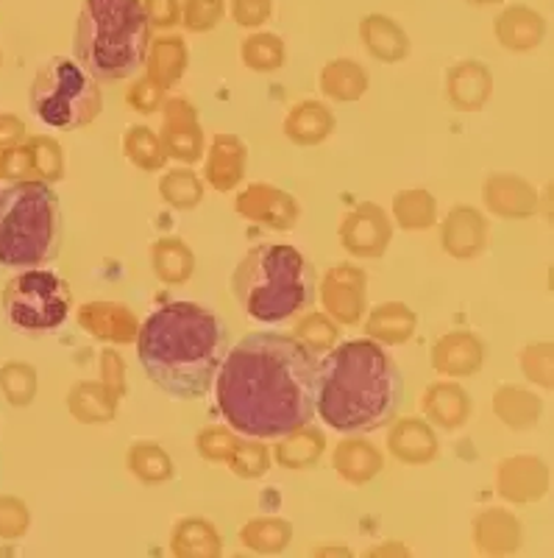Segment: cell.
I'll return each instance as SVG.
<instances>
[{
    "mask_svg": "<svg viewBox=\"0 0 554 558\" xmlns=\"http://www.w3.org/2000/svg\"><path fill=\"white\" fill-rule=\"evenodd\" d=\"M332 466L352 486H366L384 470V456L373 441L362 438V433H352L334 447Z\"/></svg>",
    "mask_w": 554,
    "mask_h": 558,
    "instance_id": "603a6c76",
    "label": "cell"
},
{
    "mask_svg": "<svg viewBox=\"0 0 554 558\" xmlns=\"http://www.w3.org/2000/svg\"><path fill=\"white\" fill-rule=\"evenodd\" d=\"M493 413H496L502 425H507L516 433H524L532 430L541 422L543 402L538 393L527 391L521 386H498L493 391Z\"/></svg>",
    "mask_w": 554,
    "mask_h": 558,
    "instance_id": "1f68e13d",
    "label": "cell"
},
{
    "mask_svg": "<svg viewBox=\"0 0 554 558\" xmlns=\"http://www.w3.org/2000/svg\"><path fill=\"white\" fill-rule=\"evenodd\" d=\"M485 366V343L471 330H452L432 347V368L438 375L463 380Z\"/></svg>",
    "mask_w": 554,
    "mask_h": 558,
    "instance_id": "e0dca14e",
    "label": "cell"
},
{
    "mask_svg": "<svg viewBox=\"0 0 554 558\" xmlns=\"http://www.w3.org/2000/svg\"><path fill=\"white\" fill-rule=\"evenodd\" d=\"M0 64H3V53H0Z\"/></svg>",
    "mask_w": 554,
    "mask_h": 558,
    "instance_id": "91938a15",
    "label": "cell"
},
{
    "mask_svg": "<svg viewBox=\"0 0 554 558\" xmlns=\"http://www.w3.org/2000/svg\"><path fill=\"white\" fill-rule=\"evenodd\" d=\"M159 196L168 207L189 213L204 202V182L193 168H171L159 179Z\"/></svg>",
    "mask_w": 554,
    "mask_h": 558,
    "instance_id": "ab89813d",
    "label": "cell"
},
{
    "mask_svg": "<svg viewBox=\"0 0 554 558\" xmlns=\"http://www.w3.org/2000/svg\"><path fill=\"white\" fill-rule=\"evenodd\" d=\"M187 43L178 34H162V37H153L151 45H148L146 76L157 82L159 87L168 89L182 82V76L187 73Z\"/></svg>",
    "mask_w": 554,
    "mask_h": 558,
    "instance_id": "4316f807",
    "label": "cell"
},
{
    "mask_svg": "<svg viewBox=\"0 0 554 558\" xmlns=\"http://www.w3.org/2000/svg\"><path fill=\"white\" fill-rule=\"evenodd\" d=\"M0 391L7 397L9 405L26 408L32 405L39 391V375L32 363L9 361L0 366Z\"/></svg>",
    "mask_w": 554,
    "mask_h": 558,
    "instance_id": "60d3db41",
    "label": "cell"
},
{
    "mask_svg": "<svg viewBox=\"0 0 554 558\" xmlns=\"http://www.w3.org/2000/svg\"><path fill=\"white\" fill-rule=\"evenodd\" d=\"M334 112L323 101L307 98V101L293 104L287 118H284V137L301 148L321 146L323 140L332 137Z\"/></svg>",
    "mask_w": 554,
    "mask_h": 558,
    "instance_id": "484cf974",
    "label": "cell"
},
{
    "mask_svg": "<svg viewBox=\"0 0 554 558\" xmlns=\"http://www.w3.org/2000/svg\"><path fill=\"white\" fill-rule=\"evenodd\" d=\"M239 542L254 553L276 556V553L287 550V545L293 542V525L282 517H257L239 527Z\"/></svg>",
    "mask_w": 554,
    "mask_h": 558,
    "instance_id": "8d00e7d4",
    "label": "cell"
},
{
    "mask_svg": "<svg viewBox=\"0 0 554 558\" xmlns=\"http://www.w3.org/2000/svg\"><path fill=\"white\" fill-rule=\"evenodd\" d=\"M491 223L471 204H457L441 223V246L454 260H473L488 248Z\"/></svg>",
    "mask_w": 554,
    "mask_h": 558,
    "instance_id": "5bb4252c",
    "label": "cell"
},
{
    "mask_svg": "<svg viewBox=\"0 0 554 558\" xmlns=\"http://www.w3.org/2000/svg\"><path fill=\"white\" fill-rule=\"evenodd\" d=\"M327 553H337V556H348L346 547H323V550H318V556H327Z\"/></svg>",
    "mask_w": 554,
    "mask_h": 558,
    "instance_id": "6f0895ef",
    "label": "cell"
},
{
    "mask_svg": "<svg viewBox=\"0 0 554 558\" xmlns=\"http://www.w3.org/2000/svg\"><path fill=\"white\" fill-rule=\"evenodd\" d=\"M359 39H362V48L384 64L404 62L413 48L407 32L387 14H366L359 20Z\"/></svg>",
    "mask_w": 554,
    "mask_h": 558,
    "instance_id": "d4e9b609",
    "label": "cell"
},
{
    "mask_svg": "<svg viewBox=\"0 0 554 558\" xmlns=\"http://www.w3.org/2000/svg\"><path fill=\"white\" fill-rule=\"evenodd\" d=\"M123 151H126L128 162L134 168L146 173H157L168 166V154L162 148V140H159V134L153 129L143 126V123L128 126V132L123 134Z\"/></svg>",
    "mask_w": 554,
    "mask_h": 558,
    "instance_id": "f35d334b",
    "label": "cell"
},
{
    "mask_svg": "<svg viewBox=\"0 0 554 558\" xmlns=\"http://www.w3.org/2000/svg\"><path fill=\"white\" fill-rule=\"evenodd\" d=\"M471 536L482 556H513L524 545V525L507 508H485L473 517Z\"/></svg>",
    "mask_w": 554,
    "mask_h": 558,
    "instance_id": "d6986e66",
    "label": "cell"
},
{
    "mask_svg": "<svg viewBox=\"0 0 554 558\" xmlns=\"http://www.w3.org/2000/svg\"><path fill=\"white\" fill-rule=\"evenodd\" d=\"M234 209L246 221L273 229V232H291V229H296L298 218H301V207H298L291 193L264 182H254L243 187L234 198Z\"/></svg>",
    "mask_w": 554,
    "mask_h": 558,
    "instance_id": "7c38bea8",
    "label": "cell"
},
{
    "mask_svg": "<svg viewBox=\"0 0 554 558\" xmlns=\"http://www.w3.org/2000/svg\"><path fill=\"white\" fill-rule=\"evenodd\" d=\"M341 246L357 260H377L393 241L391 216L379 204L362 202L341 221Z\"/></svg>",
    "mask_w": 554,
    "mask_h": 558,
    "instance_id": "30bf717a",
    "label": "cell"
},
{
    "mask_svg": "<svg viewBox=\"0 0 554 558\" xmlns=\"http://www.w3.org/2000/svg\"><path fill=\"white\" fill-rule=\"evenodd\" d=\"M482 204L493 216L524 221L538 213V191L518 173L496 171L482 184Z\"/></svg>",
    "mask_w": 554,
    "mask_h": 558,
    "instance_id": "2e32d148",
    "label": "cell"
},
{
    "mask_svg": "<svg viewBox=\"0 0 554 558\" xmlns=\"http://www.w3.org/2000/svg\"><path fill=\"white\" fill-rule=\"evenodd\" d=\"M323 313L337 327H357L368 311V277L354 263H337L327 271L321 286Z\"/></svg>",
    "mask_w": 554,
    "mask_h": 558,
    "instance_id": "9c48e42d",
    "label": "cell"
},
{
    "mask_svg": "<svg viewBox=\"0 0 554 558\" xmlns=\"http://www.w3.org/2000/svg\"><path fill=\"white\" fill-rule=\"evenodd\" d=\"M126 466L139 483H148V486L168 483L176 475L173 458L168 456V450L159 441H151V438H139V441L128 447Z\"/></svg>",
    "mask_w": 554,
    "mask_h": 558,
    "instance_id": "e575fe53",
    "label": "cell"
},
{
    "mask_svg": "<svg viewBox=\"0 0 554 558\" xmlns=\"http://www.w3.org/2000/svg\"><path fill=\"white\" fill-rule=\"evenodd\" d=\"M157 134L168 157L178 159L184 166H193V162L204 159L207 140H204L201 121H198V109L187 98H164L162 126Z\"/></svg>",
    "mask_w": 554,
    "mask_h": 558,
    "instance_id": "8fae6325",
    "label": "cell"
},
{
    "mask_svg": "<svg viewBox=\"0 0 554 558\" xmlns=\"http://www.w3.org/2000/svg\"><path fill=\"white\" fill-rule=\"evenodd\" d=\"M226 0H187L182 7V26L189 34H207L223 23Z\"/></svg>",
    "mask_w": 554,
    "mask_h": 558,
    "instance_id": "bcb514c9",
    "label": "cell"
},
{
    "mask_svg": "<svg viewBox=\"0 0 554 558\" xmlns=\"http://www.w3.org/2000/svg\"><path fill=\"white\" fill-rule=\"evenodd\" d=\"M323 450H327V436L309 422V425L298 427V430L279 436V445L276 450H273V461L291 472L312 470V466L323 458Z\"/></svg>",
    "mask_w": 554,
    "mask_h": 558,
    "instance_id": "f546056e",
    "label": "cell"
},
{
    "mask_svg": "<svg viewBox=\"0 0 554 558\" xmlns=\"http://www.w3.org/2000/svg\"><path fill=\"white\" fill-rule=\"evenodd\" d=\"M26 123L20 121V118H14V114H0V151L26 143Z\"/></svg>",
    "mask_w": 554,
    "mask_h": 558,
    "instance_id": "11a10c76",
    "label": "cell"
},
{
    "mask_svg": "<svg viewBox=\"0 0 554 558\" xmlns=\"http://www.w3.org/2000/svg\"><path fill=\"white\" fill-rule=\"evenodd\" d=\"M552 470L538 456H510L496 466V492L513 506H529L549 495Z\"/></svg>",
    "mask_w": 554,
    "mask_h": 558,
    "instance_id": "4fadbf2b",
    "label": "cell"
},
{
    "mask_svg": "<svg viewBox=\"0 0 554 558\" xmlns=\"http://www.w3.org/2000/svg\"><path fill=\"white\" fill-rule=\"evenodd\" d=\"M387 447H391V456L396 461L407 463V466H427L441 452L435 427L421 416L393 418L391 433H387Z\"/></svg>",
    "mask_w": 554,
    "mask_h": 558,
    "instance_id": "44dd1931",
    "label": "cell"
},
{
    "mask_svg": "<svg viewBox=\"0 0 554 558\" xmlns=\"http://www.w3.org/2000/svg\"><path fill=\"white\" fill-rule=\"evenodd\" d=\"M28 157H32L34 177L42 179V182H62L64 171V148L59 140L48 137V134H34V137H26Z\"/></svg>",
    "mask_w": 554,
    "mask_h": 558,
    "instance_id": "7bdbcfd3",
    "label": "cell"
},
{
    "mask_svg": "<svg viewBox=\"0 0 554 558\" xmlns=\"http://www.w3.org/2000/svg\"><path fill=\"white\" fill-rule=\"evenodd\" d=\"M229 470L243 481H257L271 470V450L262 445V438L248 436L246 441L239 438L237 450L229 458Z\"/></svg>",
    "mask_w": 554,
    "mask_h": 558,
    "instance_id": "ee69618b",
    "label": "cell"
},
{
    "mask_svg": "<svg viewBox=\"0 0 554 558\" xmlns=\"http://www.w3.org/2000/svg\"><path fill=\"white\" fill-rule=\"evenodd\" d=\"M151 268L164 286H184L196 274V254L182 238H157L151 246Z\"/></svg>",
    "mask_w": 554,
    "mask_h": 558,
    "instance_id": "836d02e7",
    "label": "cell"
},
{
    "mask_svg": "<svg viewBox=\"0 0 554 558\" xmlns=\"http://www.w3.org/2000/svg\"><path fill=\"white\" fill-rule=\"evenodd\" d=\"M316 368L318 355L298 338L248 332L218 368V411L234 433L251 438L298 430L316 416Z\"/></svg>",
    "mask_w": 554,
    "mask_h": 558,
    "instance_id": "6da1fadb",
    "label": "cell"
},
{
    "mask_svg": "<svg viewBox=\"0 0 554 558\" xmlns=\"http://www.w3.org/2000/svg\"><path fill=\"white\" fill-rule=\"evenodd\" d=\"M493 96V73L479 59L454 62L446 73V98L460 112H479Z\"/></svg>",
    "mask_w": 554,
    "mask_h": 558,
    "instance_id": "ffe728a7",
    "label": "cell"
},
{
    "mask_svg": "<svg viewBox=\"0 0 554 558\" xmlns=\"http://www.w3.org/2000/svg\"><path fill=\"white\" fill-rule=\"evenodd\" d=\"M151 26L143 0H82L73 57L95 82L132 78L148 57Z\"/></svg>",
    "mask_w": 554,
    "mask_h": 558,
    "instance_id": "277c9868",
    "label": "cell"
},
{
    "mask_svg": "<svg viewBox=\"0 0 554 558\" xmlns=\"http://www.w3.org/2000/svg\"><path fill=\"white\" fill-rule=\"evenodd\" d=\"M293 338L304 343L312 355H327L329 349L337 347L341 341V327L327 316V313H307L293 324Z\"/></svg>",
    "mask_w": 554,
    "mask_h": 558,
    "instance_id": "b9f144b4",
    "label": "cell"
},
{
    "mask_svg": "<svg viewBox=\"0 0 554 558\" xmlns=\"http://www.w3.org/2000/svg\"><path fill=\"white\" fill-rule=\"evenodd\" d=\"M473 7H496V3H504V0H468Z\"/></svg>",
    "mask_w": 554,
    "mask_h": 558,
    "instance_id": "680465c9",
    "label": "cell"
},
{
    "mask_svg": "<svg viewBox=\"0 0 554 558\" xmlns=\"http://www.w3.org/2000/svg\"><path fill=\"white\" fill-rule=\"evenodd\" d=\"M28 107L45 126L73 132L89 126L103 112V93L76 59L53 57L37 70Z\"/></svg>",
    "mask_w": 554,
    "mask_h": 558,
    "instance_id": "52a82bcc",
    "label": "cell"
},
{
    "mask_svg": "<svg viewBox=\"0 0 554 558\" xmlns=\"http://www.w3.org/2000/svg\"><path fill=\"white\" fill-rule=\"evenodd\" d=\"M273 14V0H232V20L239 28H262Z\"/></svg>",
    "mask_w": 554,
    "mask_h": 558,
    "instance_id": "816d5d0a",
    "label": "cell"
},
{
    "mask_svg": "<svg viewBox=\"0 0 554 558\" xmlns=\"http://www.w3.org/2000/svg\"><path fill=\"white\" fill-rule=\"evenodd\" d=\"M171 553L176 558H218L223 553V536L204 517H184L171 533Z\"/></svg>",
    "mask_w": 554,
    "mask_h": 558,
    "instance_id": "4dcf8cb0",
    "label": "cell"
},
{
    "mask_svg": "<svg viewBox=\"0 0 554 558\" xmlns=\"http://www.w3.org/2000/svg\"><path fill=\"white\" fill-rule=\"evenodd\" d=\"M126 104L139 114H153L157 109H162L164 104V87H159L157 82H151L148 76L137 78V82L128 87Z\"/></svg>",
    "mask_w": 554,
    "mask_h": 558,
    "instance_id": "681fc988",
    "label": "cell"
},
{
    "mask_svg": "<svg viewBox=\"0 0 554 558\" xmlns=\"http://www.w3.org/2000/svg\"><path fill=\"white\" fill-rule=\"evenodd\" d=\"M493 34H496L498 45L513 53H529L535 51L538 45L546 39V20L541 12L524 3H510L502 9L496 20H493Z\"/></svg>",
    "mask_w": 554,
    "mask_h": 558,
    "instance_id": "7402d4cb",
    "label": "cell"
},
{
    "mask_svg": "<svg viewBox=\"0 0 554 558\" xmlns=\"http://www.w3.org/2000/svg\"><path fill=\"white\" fill-rule=\"evenodd\" d=\"M418 316L404 302H382L368 313L366 336L382 347H402L416 336Z\"/></svg>",
    "mask_w": 554,
    "mask_h": 558,
    "instance_id": "83f0119b",
    "label": "cell"
},
{
    "mask_svg": "<svg viewBox=\"0 0 554 558\" xmlns=\"http://www.w3.org/2000/svg\"><path fill=\"white\" fill-rule=\"evenodd\" d=\"M323 96L332 98L337 104H354L368 93V70L357 62V59H332L323 64L321 76H318Z\"/></svg>",
    "mask_w": 554,
    "mask_h": 558,
    "instance_id": "d6a6232c",
    "label": "cell"
},
{
    "mask_svg": "<svg viewBox=\"0 0 554 558\" xmlns=\"http://www.w3.org/2000/svg\"><path fill=\"white\" fill-rule=\"evenodd\" d=\"M316 268L291 243H259L232 274L239 307L262 324H279L316 302Z\"/></svg>",
    "mask_w": 554,
    "mask_h": 558,
    "instance_id": "5b68a950",
    "label": "cell"
},
{
    "mask_svg": "<svg viewBox=\"0 0 554 558\" xmlns=\"http://www.w3.org/2000/svg\"><path fill=\"white\" fill-rule=\"evenodd\" d=\"M0 179H3V182H9V184L37 179V177H34L32 157H28L26 143H20V146L0 151Z\"/></svg>",
    "mask_w": 554,
    "mask_h": 558,
    "instance_id": "f907efd6",
    "label": "cell"
},
{
    "mask_svg": "<svg viewBox=\"0 0 554 558\" xmlns=\"http://www.w3.org/2000/svg\"><path fill=\"white\" fill-rule=\"evenodd\" d=\"M76 316L78 327L95 341L112 343V347H126V343L137 341L139 318L128 305L98 299V302H84Z\"/></svg>",
    "mask_w": 554,
    "mask_h": 558,
    "instance_id": "9a60e30c",
    "label": "cell"
},
{
    "mask_svg": "<svg viewBox=\"0 0 554 558\" xmlns=\"http://www.w3.org/2000/svg\"><path fill=\"white\" fill-rule=\"evenodd\" d=\"M518 366H521L524 377L535 386L552 391L554 388V343L538 341L521 349L518 355Z\"/></svg>",
    "mask_w": 554,
    "mask_h": 558,
    "instance_id": "f6af8a7d",
    "label": "cell"
},
{
    "mask_svg": "<svg viewBox=\"0 0 554 558\" xmlns=\"http://www.w3.org/2000/svg\"><path fill=\"white\" fill-rule=\"evenodd\" d=\"M393 223L404 232H427L438 223V198L423 187H407L393 196Z\"/></svg>",
    "mask_w": 554,
    "mask_h": 558,
    "instance_id": "d590c367",
    "label": "cell"
},
{
    "mask_svg": "<svg viewBox=\"0 0 554 558\" xmlns=\"http://www.w3.org/2000/svg\"><path fill=\"white\" fill-rule=\"evenodd\" d=\"M404 400V380L382 343L357 338L318 357L316 413L337 433H373L391 425Z\"/></svg>",
    "mask_w": 554,
    "mask_h": 558,
    "instance_id": "3957f363",
    "label": "cell"
},
{
    "mask_svg": "<svg viewBox=\"0 0 554 558\" xmlns=\"http://www.w3.org/2000/svg\"><path fill=\"white\" fill-rule=\"evenodd\" d=\"M248 168L246 143L234 134H214L212 146L204 151V179L212 191L232 193Z\"/></svg>",
    "mask_w": 554,
    "mask_h": 558,
    "instance_id": "ac0fdd59",
    "label": "cell"
},
{
    "mask_svg": "<svg viewBox=\"0 0 554 558\" xmlns=\"http://www.w3.org/2000/svg\"><path fill=\"white\" fill-rule=\"evenodd\" d=\"M120 397H114L101 380L76 383L67 393L70 416L82 425H109L118 416Z\"/></svg>",
    "mask_w": 554,
    "mask_h": 558,
    "instance_id": "f1b7e54d",
    "label": "cell"
},
{
    "mask_svg": "<svg viewBox=\"0 0 554 558\" xmlns=\"http://www.w3.org/2000/svg\"><path fill=\"white\" fill-rule=\"evenodd\" d=\"M101 383L114 397L126 393V363L114 349H103L101 352Z\"/></svg>",
    "mask_w": 554,
    "mask_h": 558,
    "instance_id": "db71d44e",
    "label": "cell"
},
{
    "mask_svg": "<svg viewBox=\"0 0 554 558\" xmlns=\"http://www.w3.org/2000/svg\"><path fill=\"white\" fill-rule=\"evenodd\" d=\"M384 553H398V556H407V547H404V545H382V547H373L368 556H384Z\"/></svg>",
    "mask_w": 554,
    "mask_h": 558,
    "instance_id": "9f6ffc18",
    "label": "cell"
},
{
    "mask_svg": "<svg viewBox=\"0 0 554 558\" xmlns=\"http://www.w3.org/2000/svg\"><path fill=\"white\" fill-rule=\"evenodd\" d=\"M239 438L229 427H204L196 436V450L209 463H229L237 450Z\"/></svg>",
    "mask_w": 554,
    "mask_h": 558,
    "instance_id": "7dc6e473",
    "label": "cell"
},
{
    "mask_svg": "<svg viewBox=\"0 0 554 558\" xmlns=\"http://www.w3.org/2000/svg\"><path fill=\"white\" fill-rule=\"evenodd\" d=\"M137 357L148 380L176 400H201L229 352L226 327L196 302H171L139 324Z\"/></svg>",
    "mask_w": 554,
    "mask_h": 558,
    "instance_id": "7a4b0ae2",
    "label": "cell"
},
{
    "mask_svg": "<svg viewBox=\"0 0 554 558\" xmlns=\"http://www.w3.org/2000/svg\"><path fill=\"white\" fill-rule=\"evenodd\" d=\"M421 408L429 425H438L443 430H460L471 418V397L460 383H432L423 391Z\"/></svg>",
    "mask_w": 554,
    "mask_h": 558,
    "instance_id": "cb8c5ba5",
    "label": "cell"
},
{
    "mask_svg": "<svg viewBox=\"0 0 554 558\" xmlns=\"http://www.w3.org/2000/svg\"><path fill=\"white\" fill-rule=\"evenodd\" d=\"M143 9H146L148 26L151 28L171 32V28L182 26V3L178 0H146Z\"/></svg>",
    "mask_w": 554,
    "mask_h": 558,
    "instance_id": "f5cc1de1",
    "label": "cell"
},
{
    "mask_svg": "<svg viewBox=\"0 0 554 558\" xmlns=\"http://www.w3.org/2000/svg\"><path fill=\"white\" fill-rule=\"evenodd\" d=\"M32 527V511L20 497L0 495V539H23Z\"/></svg>",
    "mask_w": 554,
    "mask_h": 558,
    "instance_id": "c3c4849f",
    "label": "cell"
},
{
    "mask_svg": "<svg viewBox=\"0 0 554 558\" xmlns=\"http://www.w3.org/2000/svg\"><path fill=\"white\" fill-rule=\"evenodd\" d=\"M0 305L9 324L23 332H51L67 322L73 311V293L59 274L42 268H23L7 279Z\"/></svg>",
    "mask_w": 554,
    "mask_h": 558,
    "instance_id": "ba28073f",
    "label": "cell"
},
{
    "mask_svg": "<svg viewBox=\"0 0 554 558\" xmlns=\"http://www.w3.org/2000/svg\"><path fill=\"white\" fill-rule=\"evenodd\" d=\"M239 59L254 73H276L287 59V48L279 34L254 32L239 43Z\"/></svg>",
    "mask_w": 554,
    "mask_h": 558,
    "instance_id": "74e56055",
    "label": "cell"
},
{
    "mask_svg": "<svg viewBox=\"0 0 554 558\" xmlns=\"http://www.w3.org/2000/svg\"><path fill=\"white\" fill-rule=\"evenodd\" d=\"M62 248V207L42 179L0 191V266L39 268Z\"/></svg>",
    "mask_w": 554,
    "mask_h": 558,
    "instance_id": "8992f818",
    "label": "cell"
}]
</instances>
